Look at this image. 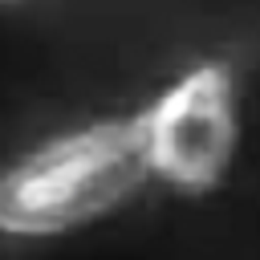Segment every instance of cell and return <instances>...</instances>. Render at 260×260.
I'll list each match as a JSON object with an SVG mask.
<instances>
[{
    "label": "cell",
    "mask_w": 260,
    "mask_h": 260,
    "mask_svg": "<svg viewBox=\"0 0 260 260\" xmlns=\"http://www.w3.org/2000/svg\"><path fill=\"white\" fill-rule=\"evenodd\" d=\"M138 114L57 134L0 171V236L57 240L81 232L150 183Z\"/></svg>",
    "instance_id": "cell-1"
},
{
    "label": "cell",
    "mask_w": 260,
    "mask_h": 260,
    "mask_svg": "<svg viewBox=\"0 0 260 260\" xmlns=\"http://www.w3.org/2000/svg\"><path fill=\"white\" fill-rule=\"evenodd\" d=\"M150 175L183 195L215 191L240 150V93L223 61H199L179 73L146 110H138Z\"/></svg>",
    "instance_id": "cell-2"
},
{
    "label": "cell",
    "mask_w": 260,
    "mask_h": 260,
    "mask_svg": "<svg viewBox=\"0 0 260 260\" xmlns=\"http://www.w3.org/2000/svg\"><path fill=\"white\" fill-rule=\"evenodd\" d=\"M0 4H8V0H0Z\"/></svg>",
    "instance_id": "cell-3"
}]
</instances>
